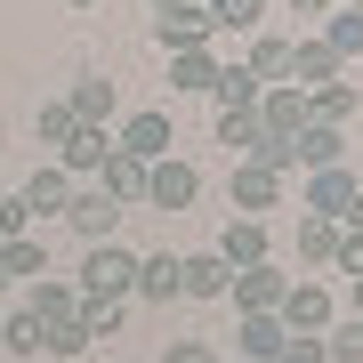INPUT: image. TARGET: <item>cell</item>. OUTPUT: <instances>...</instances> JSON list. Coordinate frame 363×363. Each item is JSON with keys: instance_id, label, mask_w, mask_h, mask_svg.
<instances>
[{"instance_id": "obj_14", "label": "cell", "mask_w": 363, "mask_h": 363, "mask_svg": "<svg viewBox=\"0 0 363 363\" xmlns=\"http://www.w3.org/2000/svg\"><path fill=\"white\" fill-rule=\"evenodd\" d=\"M130 298H145V307H169V298H178V250H145Z\"/></svg>"}, {"instance_id": "obj_44", "label": "cell", "mask_w": 363, "mask_h": 363, "mask_svg": "<svg viewBox=\"0 0 363 363\" xmlns=\"http://www.w3.org/2000/svg\"><path fill=\"white\" fill-rule=\"evenodd\" d=\"M73 9H97V0H73Z\"/></svg>"}, {"instance_id": "obj_24", "label": "cell", "mask_w": 363, "mask_h": 363, "mask_svg": "<svg viewBox=\"0 0 363 363\" xmlns=\"http://www.w3.org/2000/svg\"><path fill=\"white\" fill-rule=\"evenodd\" d=\"M105 154H113V130H73V145L57 154V169H65V178H97Z\"/></svg>"}, {"instance_id": "obj_31", "label": "cell", "mask_w": 363, "mask_h": 363, "mask_svg": "<svg viewBox=\"0 0 363 363\" xmlns=\"http://www.w3.org/2000/svg\"><path fill=\"white\" fill-rule=\"evenodd\" d=\"M202 16H210V33H250L267 16V0H202Z\"/></svg>"}, {"instance_id": "obj_23", "label": "cell", "mask_w": 363, "mask_h": 363, "mask_svg": "<svg viewBox=\"0 0 363 363\" xmlns=\"http://www.w3.org/2000/svg\"><path fill=\"white\" fill-rule=\"evenodd\" d=\"M25 307L40 315V323H73V315H81V291L65 283V274H40V283H33V298H25Z\"/></svg>"}, {"instance_id": "obj_8", "label": "cell", "mask_w": 363, "mask_h": 363, "mask_svg": "<svg viewBox=\"0 0 363 363\" xmlns=\"http://www.w3.org/2000/svg\"><path fill=\"white\" fill-rule=\"evenodd\" d=\"M65 105L81 113V130H113V113H121V89L105 73H81L73 89H65Z\"/></svg>"}, {"instance_id": "obj_43", "label": "cell", "mask_w": 363, "mask_h": 363, "mask_svg": "<svg viewBox=\"0 0 363 363\" xmlns=\"http://www.w3.org/2000/svg\"><path fill=\"white\" fill-rule=\"evenodd\" d=\"M339 9H355V16H363V0H339Z\"/></svg>"}, {"instance_id": "obj_20", "label": "cell", "mask_w": 363, "mask_h": 363, "mask_svg": "<svg viewBox=\"0 0 363 363\" xmlns=\"http://www.w3.org/2000/svg\"><path fill=\"white\" fill-rule=\"evenodd\" d=\"M210 97H218V113H250V105L267 97V81L250 65H218V81H210Z\"/></svg>"}, {"instance_id": "obj_15", "label": "cell", "mask_w": 363, "mask_h": 363, "mask_svg": "<svg viewBox=\"0 0 363 363\" xmlns=\"http://www.w3.org/2000/svg\"><path fill=\"white\" fill-rule=\"evenodd\" d=\"M145 169H154V162H138V154H121V145H113V154L97 162V186L130 210V202H145Z\"/></svg>"}, {"instance_id": "obj_2", "label": "cell", "mask_w": 363, "mask_h": 363, "mask_svg": "<svg viewBox=\"0 0 363 363\" xmlns=\"http://www.w3.org/2000/svg\"><path fill=\"white\" fill-rule=\"evenodd\" d=\"M145 202H154V210H194L202 202V169L186 154H162L154 169H145Z\"/></svg>"}, {"instance_id": "obj_36", "label": "cell", "mask_w": 363, "mask_h": 363, "mask_svg": "<svg viewBox=\"0 0 363 363\" xmlns=\"http://www.w3.org/2000/svg\"><path fill=\"white\" fill-rule=\"evenodd\" d=\"M331 274H347V283L363 274V234H355V226H339V250H331Z\"/></svg>"}, {"instance_id": "obj_33", "label": "cell", "mask_w": 363, "mask_h": 363, "mask_svg": "<svg viewBox=\"0 0 363 363\" xmlns=\"http://www.w3.org/2000/svg\"><path fill=\"white\" fill-rule=\"evenodd\" d=\"M40 331H49V323H40L33 307H16V315H0V347H16V355H40Z\"/></svg>"}, {"instance_id": "obj_34", "label": "cell", "mask_w": 363, "mask_h": 363, "mask_svg": "<svg viewBox=\"0 0 363 363\" xmlns=\"http://www.w3.org/2000/svg\"><path fill=\"white\" fill-rule=\"evenodd\" d=\"M259 138H267L259 113H218V145H226L234 162H250V145H259Z\"/></svg>"}, {"instance_id": "obj_12", "label": "cell", "mask_w": 363, "mask_h": 363, "mask_svg": "<svg viewBox=\"0 0 363 363\" xmlns=\"http://www.w3.org/2000/svg\"><path fill=\"white\" fill-rule=\"evenodd\" d=\"M234 267L218 259V250H194V259H178V298H226Z\"/></svg>"}, {"instance_id": "obj_41", "label": "cell", "mask_w": 363, "mask_h": 363, "mask_svg": "<svg viewBox=\"0 0 363 363\" xmlns=\"http://www.w3.org/2000/svg\"><path fill=\"white\" fill-rule=\"evenodd\" d=\"M347 315H363V274H355V283H347Z\"/></svg>"}, {"instance_id": "obj_1", "label": "cell", "mask_w": 363, "mask_h": 363, "mask_svg": "<svg viewBox=\"0 0 363 363\" xmlns=\"http://www.w3.org/2000/svg\"><path fill=\"white\" fill-rule=\"evenodd\" d=\"M130 283H138V250H121V242H89L81 250V274H73L81 298H130Z\"/></svg>"}, {"instance_id": "obj_38", "label": "cell", "mask_w": 363, "mask_h": 363, "mask_svg": "<svg viewBox=\"0 0 363 363\" xmlns=\"http://www.w3.org/2000/svg\"><path fill=\"white\" fill-rule=\"evenodd\" d=\"M162 363H218V347H210V339H178Z\"/></svg>"}, {"instance_id": "obj_22", "label": "cell", "mask_w": 363, "mask_h": 363, "mask_svg": "<svg viewBox=\"0 0 363 363\" xmlns=\"http://www.w3.org/2000/svg\"><path fill=\"white\" fill-rule=\"evenodd\" d=\"M0 267H9V283H40L49 274V242L40 234H9L0 242Z\"/></svg>"}, {"instance_id": "obj_11", "label": "cell", "mask_w": 363, "mask_h": 363, "mask_svg": "<svg viewBox=\"0 0 363 363\" xmlns=\"http://www.w3.org/2000/svg\"><path fill=\"white\" fill-rule=\"evenodd\" d=\"M250 113H259V130H267V138H298V130H307V97H298L291 81H274V89L250 105Z\"/></svg>"}, {"instance_id": "obj_25", "label": "cell", "mask_w": 363, "mask_h": 363, "mask_svg": "<svg viewBox=\"0 0 363 363\" xmlns=\"http://www.w3.org/2000/svg\"><path fill=\"white\" fill-rule=\"evenodd\" d=\"M315 40H323L339 65H347V57H363V16H355V9H331L323 25H315Z\"/></svg>"}, {"instance_id": "obj_10", "label": "cell", "mask_w": 363, "mask_h": 363, "mask_svg": "<svg viewBox=\"0 0 363 363\" xmlns=\"http://www.w3.org/2000/svg\"><path fill=\"white\" fill-rule=\"evenodd\" d=\"M323 81H339V57H331L315 33H298V40H291V89H298V97H315Z\"/></svg>"}, {"instance_id": "obj_9", "label": "cell", "mask_w": 363, "mask_h": 363, "mask_svg": "<svg viewBox=\"0 0 363 363\" xmlns=\"http://www.w3.org/2000/svg\"><path fill=\"white\" fill-rule=\"evenodd\" d=\"M16 202H25L33 218H65V202H73V178H65V169H57V162H40L33 178L16 186Z\"/></svg>"}, {"instance_id": "obj_13", "label": "cell", "mask_w": 363, "mask_h": 363, "mask_svg": "<svg viewBox=\"0 0 363 363\" xmlns=\"http://www.w3.org/2000/svg\"><path fill=\"white\" fill-rule=\"evenodd\" d=\"M274 202H283V178L259 169V162H234V210H242V218H267Z\"/></svg>"}, {"instance_id": "obj_27", "label": "cell", "mask_w": 363, "mask_h": 363, "mask_svg": "<svg viewBox=\"0 0 363 363\" xmlns=\"http://www.w3.org/2000/svg\"><path fill=\"white\" fill-rule=\"evenodd\" d=\"M250 73H259L267 89L291 81V33H259V40H250Z\"/></svg>"}, {"instance_id": "obj_47", "label": "cell", "mask_w": 363, "mask_h": 363, "mask_svg": "<svg viewBox=\"0 0 363 363\" xmlns=\"http://www.w3.org/2000/svg\"><path fill=\"white\" fill-rule=\"evenodd\" d=\"M234 363H242V355H234Z\"/></svg>"}, {"instance_id": "obj_18", "label": "cell", "mask_w": 363, "mask_h": 363, "mask_svg": "<svg viewBox=\"0 0 363 363\" xmlns=\"http://www.w3.org/2000/svg\"><path fill=\"white\" fill-rule=\"evenodd\" d=\"M291 154H298V169H331L339 154H347V130H331V121H307V130L291 138Z\"/></svg>"}, {"instance_id": "obj_19", "label": "cell", "mask_w": 363, "mask_h": 363, "mask_svg": "<svg viewBox=\"0 0 363 363\" xmlns=\"http://www.w3.org/2000/svg\"><path fill=\"white\" fill-rule=\"evenodd\" d=\"M218 259H226V267H259V259H267V218H226Z\"/></svg>"}, {"instance_id": "obj_35", "label": "cell", "mask_w": 363, "mask_h": 363, "mask_svg": "<svg viewBox=\"0 0 363 363\" xmlns=\"http://www.w3.org/2000/svg\"><path fill=\"white\" fill-rule=\"evenodd\" d=\"M274 363H323V331H283Z\"/></svg>"}, {"instance_id": "obj_42", "label": "cell", "mask_w": 363, "mask_h": 363, "mask_svg": "<svg viewBox=\"0 0 363 363\" xmlns=\"http://www.w3.org/2000/svg\"><path fill=\"white\" fill-rule=\"evenodd\" d=\"M169 9H194V0H154V16H169Z\"/></svg>"}, {"instance_id": "obj_37", "label": "cell", "mask_w": 363, "mask_h": 363, "mask_svg": "<svg viewBox=\"0 0 363 363\" xmlns=\"http://www.w3.org/2000/svg\"><path fill=\"white\" fill-rule=\"evenodd\" d=\"M9 234H33V210L16 194H0V242H9Z\"/></svg>"}, {"instance_id": "obj_26", "label": "cell", "mask_w": 363, "mask_h": 363, "mask_svg": "<svg viewBox=\"0 0 363 363\" xmlns=\"http://www.w3.org/2000/svg\"><path fill=\"white\" fill-rule=\"evenodd\" d=\"M331 250H339V218L298 210V259H307V267H331Z\"/></svg>"}, {"instance_id": "obj_5", "label": "cell", "mask_w": 363, "mask_h": 363, "mask_svg": "<svg viewBox=\"0 0 363 363\" xmlns=\"http://www.w3.org/2000/svg\"><path fill=\"white\" fill-rule=\"evenodd\" d=\"M283 291H291V274L274 267V259H259V267H234V283H226V298L242 315H274L283 307Z\"/></svg>"}, {"instance_id": "obj_7", "label": "cell", "mask_w": 363, "mask_h": 363, "mask_svg": "<svg viewBox=\"0 0 363 363\" xmlns=\"http://www.w3.org/2000/svg\"><path fill=\"white\" fill-rule=\"evenodd\" d=\"M355 169L347 162H331V169H307V202L298 210H315V218H347V202H355Z\"/></svg>"}, {"instance_id": "obj_30", "label": "cell", "mask_w": 363, "mask_h": 363, "mask_svg": "<svg viewBox=\"0 0 363 363\" xmlns=\"http://www.w3.org/2000/svg\"><path fill=\"white\" fill-rule=\"evenodd\" d=\"M89 339H113L121 323H130V298H81V315H73Z\"/></svg>"}, {"instance_id": "obj_4", "label": "cell", "mask_w": 363, "mask_h": 363, "mask_svg": "<svg viewBox=\"0 0 363 363\" xmlns=\"http://www.w3.org/2000/svg\"><path fill=\"white\" fill-rule=\"evenodd\" d=\"M65 218H73V234H81V242H113V226H121V202L105 194L97 178H73V202H65Z\"/></svg>"}, {"instance_id": "obj_16", "label": "cell", "mask_w": 363, "mask_h": 363, "mask_svg": "<svg viewBox=\"0 0 363 363\" xmlns=\"http://www.w3.org/2000/svg\"><path fill=\"white\" fill-rule=\"evenodd\" d=\"M283 347V315H234V355L242 363H274Z\"/></svg>"}, {"instance_id": "obj_28", "label": "cell", "mask_w": 363, "mask_h": 363, "mask_svg": "<svg viewBox=\"0 0 363 363\" xmlns=\"http://www.w3.org/2000/svg\"><path fill=\"white\" fill-rule=\"evenodd\" d=\"M323 363H363V315H331L323 323Z\"/></svg>"}, {"instance_id": "obj_46", "label": "cell", "mask_w": 363, "mask_h": 363, "mask_svg": "<svg viewBox=\"0 0 363 363\" xmlns=\"http://www.w3.org/2000/svg\"><path fill=\"white\" fill-rule=\"evenodd\" d=\"M0 194H9V178H0Z\"/></svg>"}, {"instance_id": "obj_29", "label": "cell", "mask_w": 363, "mask_h": 363, "mask_svg": "<svg viewBox=\"0 0 363 363\" xmlns=\"http://www.w3.org/2000/svg\"><path fill=\"white\" fill-rule=\"evenodd\" d=\"M73 130H81V113H73L65 97H49V105H40V121H33V138L49 145V154H65V145H73Z\"/></svg>"}, {"instance_id": "obj_45", "label": "cell", "mask_w": 363, "mask_h": 363, "mask_svg": "<svg viewBox=\"0 0 363 363\" xmlns=\"http://www.w3.org/2000/svg\"><path fill=\"white\" fill-rule=\"evenodd\" d=\"M0 291H9V267H0Z\"/></svg>"}, {"instance_id": "obj_17", "label": "cell", "mask_w": 363, "mask_h": 363, "mask_svg": "<svg viewBox=\"0 0 363 363\" xmlns=\"http://www.w3.org/2000/svg\"><path fill=\"white\" fill-rule=\"evenodd\" d=\"M154 40L169 57H178V49H210V16L202 9H169V16H154Z\"/></svg>"}, {"instance_id": "obj_39", "label": "cell", "mask_w": 363, "mask_h": 363, "mask_svg": "<svg viewBox=\"0 0 363 363\" xmlns=\"http://www.w3.org/2000/svg\"><path fill=\"white\" fill-rule=\"evenodd\" d=\"M331 9H339V0H291V16H298V25H323Z\"/></svg>"}, {"instance_id": "obj_32", "label": "cell", "mask_w": 363, "mask_h": 363, "mask_svg": "<svg viewBox=\"0 0 363 363\" xmlns=\"http://www.w3.org/2000/svg\"><path fill=\"white\" fill-rule=\"evenodd\" d=\"M210 81H218V57L210 49H178L169 57V89H210Z\"/></svg>"}, {"instance_id": "obj_21", "label": "cell", "mask_w": 363, "mask_h": 363, "mask_svg": "<svg viewBox=\"0 0 363 363\" xmlns=\"http://www.w3.org/2000/svg\"><path fill=\"white\" fill-rule=\"evenodd\" d=\"M355 113H363V89H355V81H323V89L307 97V121H331V130H347Z\"/></svg>"}, {"instance_id": "obj_6", "label": "cell", "mask_w": 363, "mask_h": 363, "mask_svg": "<svg viewBox=\"0 0 363 363\" xmlns=\"http://www.w3.org/2000/svg\"><path fill=\"white\" fill-rule=\"evenodd\" d=\"M274 315H283V331H323L331 323V283H315V274H291V291H283V307H274Z\"/></svg>"}, {"instance_id": "obj_3", "label": "cell", "mask_w": 363, "mask_h": 363, "mask_svg": "<svg viewBox=\"0 0 363 363\" xmlns=\"http://www.w3.org/2000/svg\"><path fill=\"white\" fill-rule=\"evenodd\" d=\"M113 145H121V154H138V162H162L169 145H178V130H169V105H138V113H121Z\"/></svg>"}, {"instance_id": "obj_40", "label": "cell", "mask_w": 363, "mask_h": 363, "mask_svg": "<svg viewBox=\"0 0 363 363\" xmlns=\"http://www.w3.org/2000/svg\"><path fill=\"white\" fill-rule=\"evenodd\" d=\"M339 226H355V234H363V186H355V202H347V218H339Z\"/></svg>"}]
</instances>
